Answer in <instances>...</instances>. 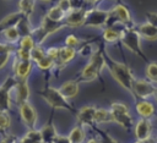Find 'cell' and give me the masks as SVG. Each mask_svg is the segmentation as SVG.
Listing matches in <instances>:
<instances>
[{"instance_id":"obj_1","label":"cell","mask_w":157,"mask_h":143,"mask_svg":"<svg viewBox=\"0 0 157 143\" xmlns=\"http://www.w3.org/2000/svg\"><path fill=\"white\" fill-rule=\"evenodd\" d=\"M105 66L108 67L112 77L128 92H130L131 94H134L132 92V86H134V75L130 71V68L121 62H118L115 60H113L112 57L107 56L105 57Z\"/></svg>"},{"instance_id":"obj_2","label":"cell","mask_w":157,"mask_h":143,"mask_svg":"<svg viewBox=\"0 0 157 143\" xmlns=\"http://www.w3.org/2000/svg\"><path fill=\"white\" fill-rule=\"evenodd\" d=\"M105 67V57L101 51H94L91 56H90V61L87 62V65L82 68L80 78L83 82H91L94 81L101 71Z\"/></svg>"},{"instance_id":"obj_3","label":"cell","mask_w":157,"mask_h":143,"mask_svg":"<svg viewBox=\"0 0 157 143\" xmlns=\"http://www.w3.org/2000/svg\"><path fill=\"white\" fill-rule=\"evenodd\" d=\"M65 27V23H58V22H53L50 21L47 16H44L42 18V22H40V26L36 29H32L31 31V35L33 37V39L37 42V45H40L45 38L53 33H56L58 31L63 29Z\"/></svg>"},{"instance_id":"obj_4","label":"cell","mask_w":157,"mask_h":143,"mask_svg":"<svg viewBox=\"0 0 157 143\" xmlns=\"http://www.w3.org/2000/svg\"><path fill=\"white\" fill-rule=\"evenodd\" d=\"M40 95L43 97V99H44L53 109H61V110L72 111V106L69 104L67 99L63 97V94L60 93L59 88L47 87L44 90L40 92Z\"/></svg>"},{"instance_id":"obj_5","label":"cell","mask_w":157,"mask_h":143,"mask_svg":"<svg viewBox=\"0 0 157 143\" xmlns=\"http://www.w3.org/2000/svg\"><path fill=\"white\" fill-rule=\"evenodd\" d=\"M120 42L123 43V45L125 48H128L134 54H136L141 57H145V54L141 49V37H140L137 29L129 28V27L124 28V31H121Z\"/></svg>"},{"instance_id":"obj_6","label":"cell","mask_w":157,"mask_h":143,"mask_svg":"<svg viewBox=\"0 0 157 143\" xmlns=\"http://www.w3.org/2000/svg\"><path fill=\"white\" fill-rule=\"evenodd\" d=\"M110 111H112L114 122L123 126L125 130H130L132 127V117L129 112V108L124 103H120V101L112 103Z\"/></svg>"},{"instance_id":"obj_7","label":"cell","mask_w":157,"mask_h":143,"mask_svg":"<svg viewBox=\"0 0 157 143\" xmlns=\"http://www.w3.org/2000/svg\"><path fill=\"white\" fill-rule=\"evenodd\" d=\"M110 12L107 10H101V9H90L86 10V17H85V24L87 27H94L99 28L107 24L109 20Z\"/></svg>"},{"instance_id":"obj_8","label":"cell","mask_w":157,"mask_h":143,"mask_svg":"<svg viewBox=\"0 0 157 143\" xmlns=\"http://www.w3.org/2000/svg\"><path fill=\"white\" fill-rule=\"evenodd\" d=\"M17 79L9 77L0 86V112H9L11 108V90L15 89Z\"/></svg>"},{"instance_id":"obj_9","label":"cell","mask_w":157,"mask_h":143,"mask_svg":"<svg viewBox=\"0 0 157 143\" xmlns=\"http://www.w3.org/2000/svg\"><path fill=\"white\" fill-rule=\"evenodd\" d=\"M157 87L153 86L152 82H150L148 79H141L137 78L134 81V86H132V92L134 95L141 98V99H147L150 97H153L155 90Z\"/></svg>"},{"instance_id":"obj_10","label":"cell","mask_w":157,"mask_h":143,"mask_svg":"<svg viewBox=\"0 0 157 143\" xmlns=\"http://www.w3.org/2000/svg\"><path fill=\"white\" fill-rule=\"evenodd\" d=\"M20 116H21L22 122L29 130H34L36 123H37V111L28 101L20 105Z\"/></svg>"},{"instance_id":"obj_11","label":"cell","mask_w":157,"mask_h":143,"mask_svg":"<svg viewBox=\"0 0 157 143\" xmlns=\"http://www.w3.org/2000/svg\"><path fill=\"white\" fill-rule=\"evenodd\" d=\"M135 137L140 142H145L152 137V123L148 119H140L135 125Z\"/></svg>"},{"instance_id":"obj_12","label":"cell","mask_w":157,"mask_h":143,"mask_svg":"<svg viewBox=\"0 0 157 143\" xmlns=\"http://www.w3.org/2000/svg\"><path fill=\"white\" fill-rule=\"evenodd\" d=\"M85 17H86L85 9H72L69 13H66L64 23L65 26L69 27H80L85 24Z\"/></svg>"},{"instance_id":"obj_13","label":"cell","mask_w":157,"mask_h":143,"mask_svg":"<svg viewBox=\"0 0 157 143\" xmlns=\"http://www.w3.org/2000/svg\"><path fill=\"white\" fill-rule=\"evenodd\" d=\"M13 90H15V101H16V104H18V106L21 104L28 101L31 92H29V87H28L27 79H17Z\"/></svg>"},{"instance_id":"obj_14","label":"cell","mask_w":157,"mask_h":143,"mask_svg":"<svg viewBox=\"0 0 157 143\" xmlns=\"http://www.w3.org/2000/svg\"><path fill=\"white\" fill-rule=\"evenodd\" d=\"M33 67L32 60H18L16 59V62L13 64V71L17 79H27Z\"/></svg>"},{"instance_id":"obj_15","label":"cell","mask_w":157,"mask_h":143,"mask_svg":"<svg viewBox=\"0 0 157 143\" xmlns=\"http://www.w3.org/2000/svg\"><path fill=\"white\" fill-rule=\"evenodd\" d=\"M97 108L92 105H86L82 106L77 111V121L80 125H92L94 122V114H96Z\"/></svg>"},{"instance_id":"obj_16","label":"cell","mask_w":157,"mask_h":143,"mask_svg":"<svg viewBox=\"0 0 157 143\" xmlns=\"http://www.w3.org/2000/svg\"><path fill=\"white\" fill-rule=\"evenodd\" d=\"M135 110H136L137 115L141 119H150V117H152L155 115L156 108H155V105L151 101L145 100V99H141V100H139L136 103Z\"/></svg>"},{"instance_id":"obj_17","label":"cell","mask_w":157,"mask_h":143,"mask_svg":"<svg viewBox=\"0 0 157 143\" xmlns=\"http://www.w3.org/2000/svg\"><path fill=\"white\" fill-rule=\"evenodd\" d=\"M110 15H113L120 23L123 24H130L131 23V16H130V12L128 10L126 6L119 4L117 6H114V9L112 10Z\"/></svg>"},{"instance_id":"obj_18","label":"cell","mask_w":157,"mask_h":143,"mask_svg":"<svg viewBox=\"0 0 157 143\" xmlns=\"http://www.w3.org/2000/svg\"><path fill=\"white\" fill-rule=\"evenodd\" d=\"M137 32H139L140 37L146 40H150V42L157 40V27H155L147 22L140 24L137 28Z\"/></svg>"},{"instance_id":"obj_19","label":"cell","mask_w":157,"mask_h":143,"mask_svg":"<svg viewBox=\"0 0 157 143\" xmlns=\"http://www.w3.org/2000/svg\"><path fill=\"white\" fill-rule=\"evenodd\" d=\"M59 90L64 98L71 99V98L76 97L78 93V83L76 81H66L59 87Z\"/></svg>"},{"instance_id":"obj_20","label":"cell","mask_w":157,"mask_h":143,"mask_svg":"<svg viewBox=\"0 0 157 143\" xmlns=\"http://www.w3.org/2000/svg\"><path fill=\"white\" fill-rule=\"evenodd\" d=\"M23 16L17 11V12H13V13H10L7 15L6 17H4L1 21H0V31H5L7 28H11V27H17L18 23L22 21Z\"/></svg>"},{"instance_id":"obj_21","label":"cell","mask_w":157,"mask_h":143,"mask_svg":"<svg viewBox=\"0 0 157 143\" xmlns=\"http://www.w3.org/2000/svg\"><path fill=\"white\" fill-rule=\"evenodd\" d=\"M76 56V49L69 48V46H61L59 48V59L56 62H59L61 66L69 64L74 57Z\"/></svg>"},{"instance_id":"obj_22","label":"cell","mask_w":157,"mask_h":143,"mask_svg":"<svg viewBox=\"0 0 157 143\" xmlns=\"http://www.w3.org/2000/svg\"><path fill=\"white\" fill-rule=\"evenodd\" d=\"M39 132H40L43 143H53L54 139H55V137L58 136L56 130H55V127H54L52 123H48V125L43 126V127L39 130Z\"/></svg>"},{"instance_id":"obj_23","label":"cell","mask_w":157,"mask_h":143,"mask_svg":"<svg viewBox=\"0 0 157 143\" xmlns=\"http://www.w3.org/2000/svg\"><path fill=\"white\" fill-rule=\"evenodd\" d=\"M94 122L96 123H108V122H114L113 121V115L110 109H104V108H98L94 114Z\"/></svg>"},{"instance_id":"obj_24","label":"cell","mask_w":157,"mask_h":143,"mask_svg":"<svg viewBox=\"0 0 157 143\" xmlns=\"http://www.w3.org/2000/svg\"><path fill=\"white\" fill-rule=\"evenodd\" d=\"M34 5L36 1L34 0H20L18 2V12L25 17V18H29L34 11Z\"/></svg>"},{"instance_id":"obj_25","label":"cell","mask_w":157,"mask_h":143,"mask_svg":"<svg viewBox=\"0 0 157 143\" xmlns=\"http://www.w3.org/2000/svg\"><path fill=\"white\" fill-rule=\"evenodd\" d=\"M45 16H47L50 21H53V22L64 23L65 17H66V13H65L58 5H55V6H52V7L48 10V12H47Z\"/></svg>"},{"instance_id":"obj_26","label":"cell","mask_w":157,"mask_h":143,"mask_svg":"<svg viewBox=\"0 0 157 143\" xmlns=\"http://www.w3.org/2000/svg\"><path fill=\"white\" fill-rule=\"evenodd\" d=\"M103 39L107 43H115L118 40H120L121 37V31H117L112 27H107L103 29V34H102Z\"/></svg>"},{"instance_id":"obj_27","label":"cell","mask_w":157,"mask_h":143,"mask_svg":"<svg viewBox=\"0 0 157 143\" xmlns=\"http://www.w3.org/2000/svg\"><path fill=\"white\" fill-rule=\"evenodd\" d=\"M18 143H43L40 132L38 130H29L21 139Z\"/></svg>"},{"instance_id":"obj_28","label":"cell","mask_w":157,"mask_h":143,"mask_svg":"<svg viewBox=\"0 0 157 143\" xmlns=\"http://www.w3.org/2000/svg\"><path fill=\"white\" fill-rule=\"evenodd\" d=\"M69 139L71 143H83L85 141V132H83V128L81 126H75L70 133H69Z\"/></svg>"},{"instance_id":"obj_29","label":"cell","mask_w":157,"mask_h":143,"mask_svg":"<svg viewBox=\"0 0 157 143\" xmlns=\"http://www.w3.org/2000/svg\"><path fill=\"white\" fill-rule=\"evenodd\" d=\"M2 35H4V38H5L9 43H16V42H18V40L21 39V37H22L17 27H11V28L5 29V31L2 32Z\"/></svg>"},{"instance_id":"obj_30","label":"cell","mask_w":157,"mask_h":143,"mask_svg":"<svg viewBox=\"0 0 157 143\" xmlns=\"http://www.w3.org/2000/svg\"><path fill=\"white\" fill-rule=\"evenodd\" d=\"M36 46V42L33 39V37L29 35H22L20 39V48L27 51H32V49Z\"/></svg>"},{"instance_id":"obj_31","label":"cell","mask_w":157,"mask_h":143,"mask_svg":"<svg viewBox=\"0 0 157 143\" xmlns=\"http://www.w3.org/2000/svg\"><path fill=\"white\" fill-rule=\"evenodd\" d=\"M146 77L150 82L157 83V62H150L146 67Z\"/></svg>"},{"instance_id":"obj_32","label":"cell","mask_w":157,"mask_h":143,"mask_svg":"<svg viewBox=\"0 0 157 143\" xmlns=\"http://www.w3.org/2000/svg\"><path fill=\"white\" fill-rule=\"evenodd\" d=\"M11 126V117L9 112H0V132H6Z\"/></svg>"},{"instance_id":"obj_33","label":"cell","mask_w":157,"mask_h":143,"mask_svg":"<svg viewBox=\"0 0 157 143\" xmlns=\"http://www.w3.org/2000/svg\"><path fill=\"white\" fill-rule=\"evenodd\" d=\"M45 56V53H44V50L40 48V45H36L33 49H32V51H31V60L33 61V62H38L39 60H42L43 57Z\"/></svg>"},{"instance_id":"obj_34","label":"cell","mask_w":157,"mask_h":143,"mask_svg":"<svg viewBox=\"0 0 157 143\" xmlns=\"http://www.w3.org/2000/svg\"><path fill=\"white\" fill-rule=\"evenodd\" d=\"M37 66H38V68L39 70H43V71H48V70H50L54 65H55V62L52 60V59H49L47 55L42 59V60H39L37 64H36Z\"/></svg>"},{"instance_id":"obj_35","label":"cell","mask_w":157,"mask_h":143,"mask_svg":"<svg viewBox=\"0 0 157 143\" xmlns=\"http://www.w3.org/2000/svg\"><path fill=\"white\" fill-rule=\"evenodd\" d=\"M11 53H12V48H10L7 50H4V51H0V70L7 64Z\"/></svg>"},{"instance_id":"obj_36","label":"cell","mask_w":157,"mask_h":143,"mask_svg":"<svg viewBox=\"0 0 157 143\" xmlns=\"http://www.w3.org/2000/svg\"><path fill=\"white\" fill-rule=\"evenodd\" d=\"M78 44H80V39L74 34H70V35H67L65 38V45L69 46V48H74L75 49Z\"/></svg>"},{"instance_id":"obj_37","label":"cell","mask_w":157,"mask_h":143,"mask_svg":"<svg viewBox=\"0 0 157 143\" xmlns=\"http://www.w3.org/2000/svg\"><path fill=\"white\" fill-rule=\"evenodd\" d=\"M45 55H47L49 59H52L54 62H56L58 59H59V48H55V46L48 48V49L45 50Z\"/></svg>"},{"instance_id":"obj_38","label":"cell","mask_w":157,"mask_h":143,"mask_svg":"<svg viewBox=\"0 0 157 143\" xmlns=\"http://www.w3.org/2000/svg\"><path fill=\"white\" fill-rule=\"evenodd\" d=\"M58 6H59L65 13H69V12L72 10L71 0H59V1H58Z\"/></svg>"},{"instance_id":"obj_39","label":"cell","mask_w":157,"mask_h":143,"mask_svg":"<svg viewBox=\"0 0 157 143\" xmlns=\"http://www.w3.org/2000/svg\"><path fill=\"white\" fill-rule=\"evenodd\" d=\"M17 59L18 60H31V51L18 48L17 49Z\"/></svg>"},{"instance_id":"obj_40","label":"cell","mask_w":157,"mask_h":143,"mask_svg":"<svg viewBox=\"0 0 157 143\" xmlns=\"http://www.w3.org/2000/svg\"><path fill=\"white\" fill-rule=\"evenodd\" d=\"M146 17H147V23L157 27V13L156 12H148Z\"/></svg>"},{"instance_id":"obj_41","label":"cell","mask_w":157,"mask_h":143,"mask_svg":"<svg viewBox=\"0 0 157 143\" xmlns=\"http://www.w3.org/2000/svg\"><path fill=\"white\" fill-rule=\"evenodd\" d=\"M53 143H71L70 142V139H69V137H65V136H56L55 137V139H54V142Z\"/></svg>"},{"instance_id":"obj_42","label":"cell","mask_w":157,"mask_h":143,"mask_svg":"<svg viewBox=\"0 0 157 143\" xmlns=\"http://www.w3.org/2000/svg\"><path fill=\"white\" fill-rule=\"evenodd\" d=\"M10 48H12V46H10V45H7V44H5V43H0V51L7 50V49H10Z\"/></svg>"},{"instance_id":"obj_43","label":"cell","mask_w":157,"mask_h":143,"mask_svg":"<svg viewBox=\"0 0 157 143\" xmlns=\"http://www.w3.org/2000/svg\"><path fill=\"white\" fill-rule=\"evenodd\" d=\"M86 143H102V142H99V141L96 139V138H91V139H88Z\"/></svg>"},{"instance_id":"obj_44","label":"cell","mask_w":157,"mask_h":143,"mask_svg":"<svg viewBox=\"0 0 157 143\" xmlns=\"http://www.w3.org/2000/svg\"><path fill=\"white\" fill-rule=\"evenodd\" d=\"M90 4H92V5H94V4H97L98 1H101V0H87Z\"/></svg>"},{"instance_id":"obj_45","label":"cell","mask_w":157,"mask_h":143,"mask_svg":"<svg viewBox=\"0 0 157 143\" xmlns=\"http://www.w3.org/2000/svg\"><path fill=\"white\" fill-rule=\"evenodd\" d=\"M153 98H155V100L157 101V88H156V90H155V94H153Z\"/></svg>"},{"instance_id":"obj_46","label":"cell","mask_w":157,"mask_h":143,"mask_svg":"<svg viewBox=\"0 0 157 143\" xmlns=\"http://www.w3.org/2000/svg\"><path fill=\"white\" fill-rule=\"evenodd\" d=\"M40 1H44V2H49V1H52V0H40Z\"/></svg>"},{"instance_id":"obj_47","label":"cell","mask_w":157,"mask_h":143,"mask_svg":"<svg viewBox=\"0 0 157 143\" xmlns=\"http://www.w3.org/2000/svg\"><path fill=\"white\" fill-rule=\"evenodd\" d=\"M134 143H142V142H140V141H136V142H134Z\"/></svg>"},{"instance_id":"obj_48","label":"cell","mask_w":157,"mask_h":143,"mask_svg":"<svg viewBox=\"0 0 157 143\" xmlns=\"http://www.w3.org/2000/svg\"><path fill=\"white\" fill-rule=\"evenodd\" d=\"M86 1H87V0H86Z\"/></svg>"},{"instance_id":"obj_49","label":"cell","mask_w":157,"mask_h":143,"mask_svg":"<svg viewBox=\"0 0 157 143\" xmlns=\"http://www.w3.org/2000/svg\"><path fill=\"white\" fill-rule=\"evenodd\" d=\"M6 1H7V0H6Z\"/></svg>"}]
</instances>
